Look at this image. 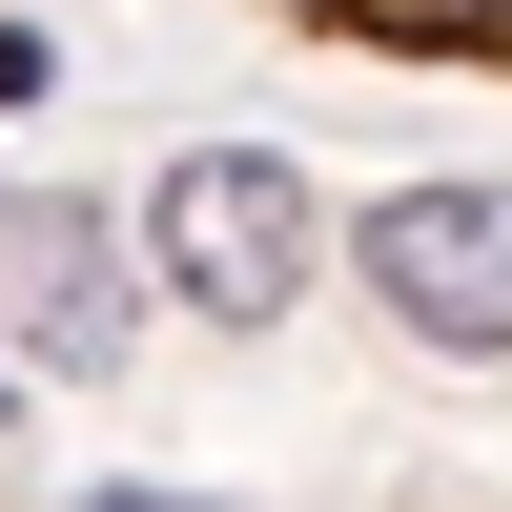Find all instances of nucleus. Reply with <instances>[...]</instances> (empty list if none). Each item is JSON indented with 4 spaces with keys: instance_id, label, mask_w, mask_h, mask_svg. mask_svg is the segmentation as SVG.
<instances>
[{
    "instance_id": "4",
    "label": "nucleus",
    "mask_w": 512,
    "mask_h": 512,
    "mask_svg": "<svg viewBox=\"0 0 512 512\" xmlns=\"http://www.w3.org/2000/svg\"><path fill=\"white\" fill-rule=\"evenodd\" d=\"M267 21L349 41V62H492L512 82V0H267Z\"/></svg>"
},
{
    "instance_id": "5",
    "label": "nucleus",
    "mask_w": 512,
    "mask_h": 512,
    "mask_svg": "<svg viewBox=\"0 0 512 512\" xmlns=\"http://www.w3.org/2000/svg\"><path fill=\"white\" fill-rule=\"evenodd\" d=\"M82 512H164V492H82Z\"/></svg>"
},
{
    "instance_id": "3",
    "label": "nucleus",
    "mask_w": 512,
    "mask_h": 512,
    "mask_svg": "<svg viewBox=\"0 0 512 512\" xmlns=\"http://www.w3.org/2000/svg\"><path fill=\"white\" fill-rule=\"evenodd\" d=\"M0 328H21L62 390H103L123 328H144V287H123V246L82 226V205H0Z\"/></svg>"
},
{
    "instance_id": "2",
    "label": "nucleus",
    "mask_w": 512,
    "mask_h": 512,
    "mask_svg": "<svg viewBox=\"0 0 512 512\" xmlns=\"http://www.w3.org/2000/svg\"><path fill=\"white\" fill-rule=\"evenodd\" d=\"M369 287H390L431 349H512V185H410V205H369Z\"/></svg>"
},
{
    "instance_id": "1",
    "label": "nucleus",
    "mask_w": 512,
    "mask_h": 512,
    "mask_svg": "<svg viewBox=\"0 0 512 512\" xmlns=\"http://www.w3.org/2000/svg\"><path fill=\"white\" fill-rule=\"evenodd\" d=\"M144 226H164V287H185L205 328H287L308 267H328L308 246V164H267V144H185Z\"/></svg>"
}]
</instances>
